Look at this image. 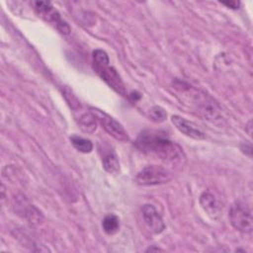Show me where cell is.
I'll return each mask as SVG.
<instances>
[{
	"label": "cell",
	"instance_id": "obj_1",
	"mask_svg": "<svg viewBox=\"0 0 253 253\" xmlns=\"http://www.w3.org/2000/svg\"><path fill=\"white\" fill-rule=\"evenodd\" d=\"M134 144L141 152L163 162L173 165H184L186 162L183 148L162 131L144 129L138 134Z\"/></svg>",
	"mask_w": 253,
	"mask_h": 253
},
{
	"label": "cell",
	"instance_id": "obj_2",
	"mask_svg": "<svg viewBox=\"0 0 253 253\" xmlns=\"http://www.w3.org/2000/svg\"><path fill=\"white\" fill-rule=\"evenodd\" d=\"M184 89L188 93H190V95L187 96H191L192 104L206 120L215 125H221L223 123L221 109L211 97L195 88H192L189 85L187 86V88Z\"/></svg>",
	"mask_w": 253,
	"mask_h": 253
},
{
	"label": "cell",
	"instance_id": "obj_3",
	"mask_svg": "<svg viewBox=\"0 0 253 253\" xmlns=\"http://www.w3.org/2000/svg\"><path fill=\"white\" fill-rule=\"evenodd\" d=\"M173 178L172 172L160 165H148L135 176L134 182L140 186H155L169 182Z\"/></svg>",
	"mask_w": 253,
	"mask_h": 253
},
{
	"label": "cell",
	"instance_id": "obj_4",
	"mask_svg": "<svg viewBox=\"0 0 253 253\" xmlns=\"http://www.w3.org/2000/svg\"><path fill=\"white\" fill-rule=\"evenodd\" d=\"M36 14L45 22L51 24L60 34L68 35L70 33L69 25L61 18L58 11L49 2L35 1L32 3Z\"/></svg>",
	"mask_w": 253,
	"mask_h": 253
},
{
	"label": "cell",
	"instance_id": "obj_5",
	"mask_svg": "<svg viewBox=\"0 0 253 253\" xmlns=\"http://www.w3.org/2000/svg\"><path fill=\"white\" fill-rule=\"evenodd\" d=\"M89 110L97 120L98 124H100V126L105 129V131L108 132L115 139L122 142H126L129 139L127 132L116 119H114L113 117H111L110 115H108L107 113L98 108L90 107Z\"/></svg>",
	"mask_w": 253,
	"mask_h": 253
},
{
	"label": "cell",
	"instance_id": "obj_6",
	"mask_svg": "<svg viewBox=\"0 0 253 253\" xmlns=\"http://www.w3.org/2000/svg\"><path fill=\"white\" fill-rule=\"evenodd\" d=\"M228 217L231 225L238 231L250 233L252 231V214L250 209L241 202H235L230 207Z\"/></svg>",
	"mask_w": 253,
	"mask_h": 253
},
{
	"label": "cell",
	"instance_id": "obj_7",
	"mask_svg": "<svg viewBox=\"0 0 253 253\" xmlns=\"http://www.w3.org/2000/svg\"><path fill=\"white\" fill-rule=\"evenodd\" d=\"M94 68L96 72L99 74V76L119 95L126 97V91L124 85V82L122 81L119 73L117 70L110 66L109 64L105 65H94Z\"/></svg>",
	"mask_w": 253,
	"mask_h": 253
},
{
	"label": "cell",
	"instance_id": "obj_8",
	"mask_svg": "<svg viewBox=\"0 0 253 253\" xmlns=\"http://www.w3.org/2000/svg\"><path fill=\"white\" fill-rule=\"evenodd\" d=\"M141 214L145 225L153 234H160L165 229V223L152 205H144L141 208Z\"/></svg>",
	"mask_w": 253,
	"mask_h": 253
},
{
	"label": "cell",
	"instance_id": "obj_9",
	"mask_svg": "<svg viewBox=\"0 0 253 253\" xmlns=\"http://www.w3.org/2000/svg\"><path fill=\"white\" fill-rule=\"evenodd\" d=\"M171 122L180 132H182L188 137H191L196 140H202L206 138L205 132L200 127H198V126L195 123L188 121L187 119L181 116H178V115L172 116Z\"/></svg>",
	"mask_w": 253,
	"mask_h": 253
},
{
	"label": "cell",
	"instance_id": "obj_10",
	"mask_svg": "<svg viewBox=\"0 0 253 253\" xmlns=\"http://www.w3.org/2000/svg\"><path fill=\"white\" fill-rule=\"evenodd\" d=\"M200 205L205 212L212 219H217L222 212V204L211 192H204L199 199Z\"/></svg>",
	"mask_w": 253,
	"mask_h": 253
},
{
	"label": "cell",
	"instance_id": "obj_11",
	"mask_svg": "<svg viewBox=\"0 0 253 253\" xmlns=\"http://www.w3.org/2000/svg\"><path fill=\"white\" fill-rule=\"evenodd\" d=\"M101 153H102V164L104 169L113 175H116L120 171V162L118 155L112 149L111 147H103L101 148Z\"/></svg>",
	"mask_w": 253,
	"mask_h": 253
},
{
	"label": "cell",
	"instance_id": "obj_12",
	"mask_svg": "<svg viewBox=\"0 0 253 253\" xmlns=\"http://www.w3.org/2000/svg\"><path fill=\"white\" fill-rule=\"evenodd\" d=\"M77 123L80 128L87 133H92L97 128V120L93 116V114L89 112H79V116L76 117Z\"/></svg>",
	"mask_w": 253,
	"mask_h": 253
},
{
	"label": "cell",
	"instance_id": "obj_13",
	"mask_svg": "<svg viewBox=\"0 0 253 253\" xmlns=\"http://www.w3.org/2000/svg\"><path fill=\"white\" fill-rule=\"evenodd\" d=\"M19 207H20V212L23 213V216L26 219H28L29 222H31V223H40L42 221V215L41 211H39L33 205L27 204L24 201V206H19Z\"/></svg>",
	"mask_w": 253,
	"mask_h": 253
},
{
	"label": "cell",
	"instance_id": "obj_14",
	"mask_svg": "<svg viewBox=\"0 0 253 253\" xmlns=\"http://www.w3.org/2000/svg\"><path fill=\"white\" fill-rule=\"evenodd\" d=\"M120 218L114 213H108L105 215L102 221V227L103 230L109 234V235H114L120 230Z\"/></svg>",
	"mask_w": 253,
	"mask_h": 253
},
{
	"label": "cell",
	"instance_id": "obj_15",
	"mask_svg": "<svg viewBox=\"0 0 253 253\" xmlns=\"http://www.w3.org/2000/svg\"><path fill=\"white\" fill-rule=\"evenodd\" d=\"M70 141L73 147L82 153H89L93 149V143L91 140L79 136L77 134H73L70 136Z\"/></svg>",
	"mask_w": 253,
	"mask_h": 253
},
{
	"label": "cell",
	"instance_id": "obj_16",
	"mask_svg": "<svg viewBox=\"0 0 253 253\" xmlns=\"http://www.w3.org/2000/svg\"><path fill=\"white\" fill-rule=\"evenodd\" d=\"M150 118L152 121L154 122H157V123H160V122H163L166 120L167 118V113L166 111L160 107V106H153L151 109H150Z\"/></svg>",
	"mask_w": 253,
	"mask_h": 253
},
{
	"label": "cell",
	"instance_id": "obj_17",
	"mask_svg": "<svg viewBox=\"0 0 253 253\" xmlns=\"http://www.w3.org/2000/svg\"><path fill=\"white\" fill-rule=\"evenodd\" d=\"M93 61L94 65H105L110 63L108 54L102 49H95L93 51Z\"/></svg>",
	"mask_w": 253,
	"mask_h": 253
},
{
	"label": "cell",
	"instance_id": "obj_18",
	"mask_svg": "<svg viewBox=\"0 0 253 253\" xmlns=\"http://www.w3.org/2000/svg\"><path fill=\"white\" fill-rule=\"evenodd\" d=\"M222 5L230 8V9H233V10H236L239 8L240 6V2L239 1H222L220 2Z\"/></svg>",
	"mask_w": 253,
	"mask_h": 253
},
{
	"label": "cell",
	"instance_id": "obj_19",
	"mask_svg": "<svg viewBox=\"0 0 253 253\" xmlns=\"http://www.w3.org/2000/svg\"><path fill=\"white\" fill-rule=\"evenodd\" d=\"M161 249H159V248H152V247H149L146 251H160Z\"/></svg>",
	"mask_w": 253,
	"mask_h": 253
}]
</instances>
